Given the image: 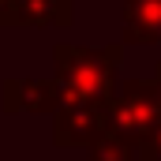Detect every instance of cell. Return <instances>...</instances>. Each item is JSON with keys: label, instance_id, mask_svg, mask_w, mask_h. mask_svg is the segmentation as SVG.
<instances>
[{"label": "cell", "instance_id": "obj_1", "mask_svg": "<svg viewBox=\"0 0 161 161\" xmlns=\"http://www.w3.org/2000/svg\"><path fill=\"white\" fill-rule=\"evenodd\" d=\"M60 146H75V142H97L109 135V109L97 105H60L56 113V127H53Z\"/></svg>", "mask_w": 161, "mask_h": 161}, {"label": "cell", "instance_id": "obj_2", "mask_svg": "<svg viewBox=\"0 0 161 161\" xmlns=\"http://www.w3.org/2000/svg\"><path fill=\"white\" fill-rule=\"evenodd\" d=\"M60 105V90L53 82H8L4 86V109L15 113V109H53Z\"/></svg>", "mask_w": 161, "mask_h": 161}, {"label": "cell", "instance_id": "obj_3", "mask_svg": "<svg viewBox=\"0 0 161 161\" xmlns=\"http://www.w3.org/2000/svg\"><path fill=\"white\" fill-rule=\"evenodd\" d=\"M90 161H142V154H139V142L135 139H124L116 131H109L105 139L94 142Z\"/></svg>", "mask_w": 161, "mask_h": 161}]
</instances>
